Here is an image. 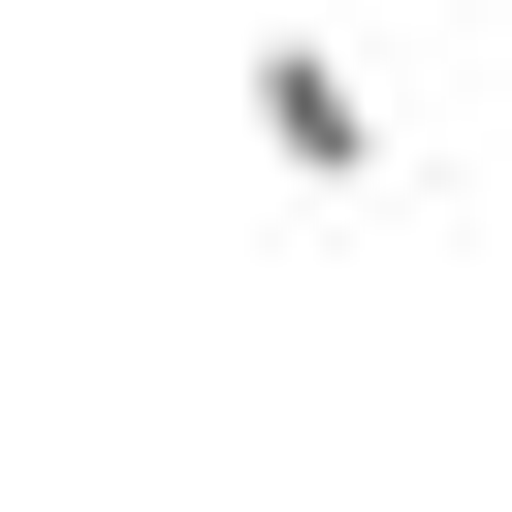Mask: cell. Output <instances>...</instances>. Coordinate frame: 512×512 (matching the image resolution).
<instances>
[]
</instances>
